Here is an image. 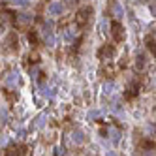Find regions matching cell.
<instances>
[{
    "instance_id": "cell-9",
    "label": "cell",
    "mask_w": 156,
    "mask_h": 156,
    "mask_svg": "<svg viewBox=\"0 0 156 156\" xmlns=\"http://www.w3.org/2000/svg\"><path fill=\"white\" fill-rule=\"evenodd\" d=\"M98 119H102V111L100 109H90L87 113V120L88 122H94V120H98Z\"/></svg>"
},
{
    "instance_id": "cell-17",
    "label": "cell",
    "mask_w": 156,
    "mask_h": 156,
    "mask_svg": "<svg viewBox=\"0 0 156 156\" xmlns=\"http://www.w3.org/2000/svg\"><path fill=\"white\" fill-rule=\"evenodd\" d=\"M17 19H19V23L27 25V23H30V21H32V15H28V13H21V15H17Z\"/></svg>"
},
{
    "instance_id": "cell-25",
    "label": "cell",
    "mask_w": 156,
    "mask_h": 156,
    "mask_svg": "<svg viewBox=\"0 0 156 156\" xmlns=\"http://www.w3.org/2000/svg\"><path fill=\"white\" fill-rule=\"evenodd\" d=\"M105 156H119V154H117V152H113V151H107V152H105Z\"/></svg>"
},
{
    "instance_id": "cell-22",
    "label": "cell",
    "mask_w": 156,
    "mask_h": 156,
    "mask_svg": "<svg viewBox=\"0 0 156 156\" xmlns=\"http://www.w3.org/2000/svg\"><path fill=\"white\" fill-rule=\"evenodd\" d=\"M55 156H66V149L64 147H57L55 149Z\"/></svg>"
},
{
    "instance_id": "cell-18",
    "label": "cell",
    "mask_w": 156,
    "mask_h": 156,
    "mask_svg": "<svg viewBox=\"0 0 156 156\" xmlns=\"http://www.w3.org/2000/svg\"><path fill=\"white\" fill-rule=\"evenodd\" d=\"M38 77H40V68H38V66H32V68H30V79L36 81Z\"/></svg>"
},
{
    "instance_id": "cell-6",
    "label": "cell",
    "mask_w": 156,
    "mask_h": 156,
    "mask_svg": "<svg viewBox=\"0 0 156 156\" xmlns=\"http://www.w3.org/2000/svg\"><path fill=\"white\" fill-rule=\"evenodd\" d=\"M115 55V45H111V43H107V45H104L102 49H100V53H98V57L102 58V60H109L111 57Z\"/></svg>"
},
{
    "instance_id": "cell-12",
    "label": "cell",
    "mask_w": 156,
    "mask_h": 156,
    "mask_svg": "<svg viewBox=\"0 0 156 156\" xmlns=\"http://www.w3.org/2000/svg\"><path fill=\"white\" fill-rule=\"evenodd\" d=\"M12 6H15V8H23V9H27V8H30V0H8Z\"/></svg>"
},
{
    "instance_id": "cell-23",
    "label": "cell",
    "mask_w": 156,
    "mask_h": 156,
    "mask_svg": "<svg viewBox=\"0 0 156 156\" xmlns=\"http://www.w3.org/2000/svg\"><path fill=\"white\" fill-rule=\"evenodd\" d=\"M0 119H2V122H8V109L0 111Z\"/></svg>"
},
{
    "instance_id": "cell-4",
    "label": "cell",
    "mask_w": 156,
    "mask_h": 156,
    "mask_svg": "<svg viewBox=\"0 0 156 156\" xmlns=\"http://www.w3.org/2000/svg\"><path fill=\"white\" fill-rule=\"evenodd\" d=\"M111 34H113L115 41H122L124 40V28H122V25L115 21V23L111 25Z\"/></svg>"
},
{
    "instance_id": "cell-11",
    "label": "cell",
    "mask_w": 156,
    "mask_h": 156,
    "mask_svg": "<svg viewBox=\"0 0 156 156\" xmlns=\"http://www.w3.org/2000/svg\"><path fill=\"white\" fill-rule=\"evenodd\" d=\"M113 15L117 19H122V15H124V8H122L120 2H113Z\"/></svg>"
},
{
    "instance_id": "cell-21",
    "label": "cell",
    "mask_w": 156,
    "mask_h": 156,
    "mask_svg": "<svg viewBox=\"0 0 156 156\" xmlns=\"http://www.w3.org/2000/svg\"><path fill=\"white\" fill-rule=\"evenodd\" d=\"M28 40H30L32 45H36V43H38V34H36L34 30H30V32H28Z\"/></svg>"
},
{
    "instance_id": "cell-1",
    "label": "cell",
    "mask_w": 156,
    "mask_h": 156,
    "mask_svg": "<svg viewBox=\"0 0 156 156\" xmlns=\"http://www.w3.org/2000/svg\"><path fill=\"white\" fill-rule=\"evenodd\" d=\"M92 15V8L90 6H85V8H81L79 12L75 13V23L79 25V27H85L87 23H88V17Z\"/></svg>"
},
{
    "instance_id": "cell-2",
    "label": "cell",
    "mask_w": 156,
    "mask_h": 156,
    "mask_svg": "<svg viewBox=\"0 0 156 156\" xmlns=\"http://www.w3.org/2000/svg\"><path fill=\"white\" fill-rule=\"evenodd\" d=\"M41 34H43V40H45L47 47H55V32H53V25H51V23H45V25H43Z\"/></svg>"
},
{
    "instance_id": "cell-7",
    "label": "cell",
    "mask_w": 156,
    "mask_h": 156,
    "mask_svg": "<svg viewBox=\"0 0 156 156\" xmlns=\"http://www.w3.org/2000/svg\"><path fill=\"white\" fill-rule=\"evenodd\" d=\"M47 124V113H40L36 119H34V122H32V128H36V130H41L43 126Z\"/></svg>"
},
{
    "instance_id": "cell-19",
    "label": "cell",
    "mask_w": 156,
    "mask_h": 156,
    "mask_svg": "<svg viewBox=\"0 0 156 156\" xmlns=\"http://www.w3.org/2000/svg\"><path fill=\"white\" fill-rule=\"evenodd\" d=\"M115 87H117V85H115L113 81H109V83H105V87H104V92H105V94H111V92L115 90Z\"/></svg>"
},
{
    "instance_id": "cell-10",
    "label": "cell",
    "mask_w": 156,
    "mask_h": 156,
    "mask_svg": "<svg viewBox=\"0 0 156 156\" xmlns=\"http://www.w3.org/2000/svg\"><path fill=\"white\" fill-rule=\"evenodd\" d=\"M145 66H147V57H145L143 53H139L137 58H136V68L141 72V70H145Z\"/></svg>"
},
{
    "instance_id": "cell-20",
    "label": "cell",
    "mask_w": 156,
    "mask_h": 156,
    "mask_svg": "<svg viewBox=\"0 0 156 156\" xmlns=\"http://www.w3.org/2000/svg\"><path fill=\"white\" fill-rule=\"evenodd\" d=\"M136 94H137V87H136V85H132V87L128 88V92H126V98L130 100V98H133Z\"/></svg>"
},
{
    "instance_id": "cell-24",
    "label": "cell",
    "mask_w": 156,
    "mask_h": 156,
    "mask_svg": "<svg viewBox=\"0 0 156 156\" xmlns=\"http://www.w3.org/2000/svg\"><path fill=\"white\" fill-rule=\"evenodd\" d=\"M120 104H113V111H115V113H120Z\"/></svg>"
},
{
    "instance_id": "cell-15",
    "label": "cell",
    "mask_w": 156,
    "mask_h": 156,
    "mask_svg": "<svg viewBox=\"0 0 156 156\" xmlns=\"http://www.w3.org/2000/svg\"><path fill=\"white\" fill-rule=\"evenodd\" d=\"M145 45H147V49H149V51H152V53H154V36H152V34H149V36H147V40H145Z\"/></svg>"
},
{
    "instance_id": "cell-16",
    "label": "cell",
    "mask_w": 156,
    "mask_h": 156,
    "mask_svg": "<svg viewBox=\"0 0 156 156\" xmlns=\"http://www.w3.org/2000/svg\"><path fill=\"white\" fill-rule=\"evenodd\" d=\"M73 38H75V30H73V28H66V30H64V40H66V41H72Z\"/></svg>"
},
{
    "instance_id": "cell-13",
    "label": "cell",
    "mask_w": 156,
    "mask_h": 156,
    "mask_svg": "<svg viewBox=\"0 0 156 156\" xmlns=\"http://www.w3.org/2000/svg\"><path fill=\"white\" fill-rule=\"evenodd\" d=\"M8 45H9V49H17L19 47V41H17V34H15V32H12V34H9L8 36Z\"/></svg>"
},
{
    "instance_id": "cell-14",
    "label": "cell",
    "mask_w": 156,
    "mask_h": 156,
    "mask_svg": "<svg viewBox=\"0 0 156 156\" xmlns=\"http://www.w3.org/2000/svg\"><path fill=\"white\" fill-rule=\"evenodd\" d=\"M40 88H41V94L45 96V98H53L55 94H57V92H55V88H49L45 83H41V85H40Z\"/></svg>"
},
{
    "instance_id": "cell-8",
    "label": "cell",
    "mask_w": 156,
    "mask_h": 156,
    "mask_svg": "<svg viewBox=\"0 0 156 156\" xmlns=\"http://www.w3.org/2000/svg\"><path fill=\"white\" fill-rule=\"evenodd\" d=\"M72 141H73L75 145H83V143H85V133H83L81 130H73V132H72Z\"/></svg>"
},
{
    "instance_id": "cell-3",
    "label": "cell",
    "mask_w": 156,
    "mask_h": 156,
    "mask_svg": "<svg viewBox=\"0 0 156 156\" xmlns=\"http://www.w3.org/2000/svg\"><path fill=\"white\" fill-rule=\"evenodd\" d=\"M19 85V72L17 70H12L6 77H4V87L8 88H15Z\"/></svg>"
},
{
    "instance_id": "cell-5",
    "label": "cell",
    "mask_w": 156,
    "mask_h": 156,
    "mask_svg": "<svg viewBox=\"0 0 156 156\" xmlns=\"http://www.w3.org/2000/svg\"><path fill=\"white\" fill-rule=\"evenodd\" d=\"M47 13L53 15V17L62 15V13H64V4H62V2H51V4L47 6Z\"/></svg>"
}]
</instances>
